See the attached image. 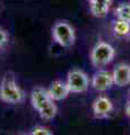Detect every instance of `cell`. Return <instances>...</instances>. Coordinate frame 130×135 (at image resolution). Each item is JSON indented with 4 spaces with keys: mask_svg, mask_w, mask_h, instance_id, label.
<instances>
[{
    "mask_svg": "<svg viewBox=\"0 0 130 135\" xmlns=\"http://www.w3.org/2000/svg\"><path fill=\"white\" fill-rule=\"evenodd\" d=\"M92 110L95 118L103 119L113 112V103L105 96H98L92 104Z\"/></svg>",
    "mask_w": 130,
    "mask_h": 135,
    "instance_id": "cell-6",
    "label": "cell"
},
{
    "mask_svg": "<svg viewBox=\"0 0 130 135\" xmlns=\"http://www.w3.org/2000/svg\"><path fill=\"white\" fill-rule=\"evenodd\" d=\"M92 15L97 18H104L112 5V0H87Z\"/></svg>",
    "mask_w": 130,
    "mask_h": 135,
    "instance_id": "cell-10",
    "label": "cell"
},
{
    "mask_svg": "<svg viewBox=\"0 0 130 135\" xmlns=\"http://www.w3.org/2000/svg\"><path fill=\"white\" fill-rule=\"evenodd\" d=\"M0 99L7 104H20L25 99V92L18 86L14 73H7L0 81Z\"/></svg>",
    "mask_w": 130,
    "mask_h": 135,
    "instance_id": "cell-1",
    "label": "cell"
},
{
    "mask_svg": "<svg viewBox=\"0 0 130 135\" xmlns=\"http://www.w3.org/2000/svg\"><path fill=\"white\" fill-rule=\"evenodd\" d=\"M37 112H39L41 118L49 120V119H52V118L56 117L57 113H58V107H57V105L54 104V101L51 100L45 104L43 107H41Z\"/></svg>",
    "mask_w": 130,
    "mask_h": 135,
    "instance_id": "cell-12",
    "label": "cell"
},
{
    "mask_svg": "<svg viewBox=\"0 0 130 135\" xmlns=\"http://www.w3.org/2000/svg\"><path fill=\"white\" fill-rule=\"evenodd\" d=\"M18 135H30V134H18Z\"/></svg>",
    "mask_w": 130,
    "mask_h": 135,
    "instance_id": "cell-18",
    "label": "cell"
},
{
    "mask_svg": "<svg viewBox=\"0 0 130 135\" xmlns=\"http://www.w3.org/2000/svg\"><path fill=\"white\" fill-rule=\"evenodd\" d=\"M67 84L70 92L73 94H82L88 90L89 88V78L83 70L73 69L67 74Z\"/></svg>",
    "mask_w": 130,
    "mask_h": 135,
    "instance_id": "cell-4",
    "label": "cell"
},
{
    "mask_svg": "<svg viewBox=\"0 0 130 135\" xmlns=\"http://www.w3.org/2000/svg\"><path fill=\"white\" fill-rule=\"evenodd\" d=\"M30 135H53V134L48 127H44L42 125H37L32 129Z\"/></svg>",
    "mask_w": 130,
    "mask_h": 135,
    "instance_id": "cell-14",
    "label": "cell"
},
{
    "mask_svg": "<svg viewBox=\"0 0 130 135\" xmlns=\"http://www.w3.org/2000/svg\"><path fill=\"white\" fill-rule=\"evenodd\" d=\"M129 95H130V89H129Z\"/></svg>",
    "mask_w": 130,
    "mask_h": 135,
    "instance_id": "cell-19",
    "label": "cell"
},
{
    "mask_svg": "<svg viewBox=\"0 0 130 135\" xmlns=\"http://www.w3.org/2000/svg\"><path fill=\"white\" fill-rule=\"evenodd\" d=\"M48 89H44L42 87H36L31 92V104L35 110H39L41 107H43L45 104L51 101Z\"/></svg>",
    "mask_w": 130,
    "mask_h": 135,
    "instance_id": "cell-9",
    "label": "cell"
},
{
    "mask_svg": "<svg viewBox=\"0 0 130 135\" xmlns=\"http://www.w3.org/2000/svg\"><path fill=\"white\" fill-rule=\"evenodd\" d=\"M112 31L115 36L118 37H127L130 35V23L125 20L116 19L113 22L112 25Z\"/></svg>",
    "mask_w": 130,
    "mask_h": 135,
    "instance_id": "cell-11",
    "label": "cell"
},
{
    "mask_svg": "<svg viewBox=\"0 0 130 135\" xmlns=\"http://www.w3.org/2000/svg\"><path fill=\"white\" fill-rule=\"evenodd\" d=\"M114 84L118 87H125L130 84V65L127 63H119L113 70Z\"/></svg>",
    "mask_w": 130,
    "mask_h": 135,
    "instance_id": "cell-8",
    "label": "cell"
},
{
    "mask_svg": "<svg viewBox=\"0 0 130 135\" xmlns=\"http://www.w3.org/2000/svg\"><path fill=\"white\" fill-rule=\"evenodd\" d=\"M9 42V35L3 28L0 27V51H2Z\"/></svg>",
    "mask_w": 130,
    "mask_h": 135,
    "instance_id": "cell-15",
    "label": "cell"
},
{
    "mask_svg": "<svg viewBox=\"0 0 130 135\" xmlns=\"http://www.w3.org/2000/svg\"><path fill=\"white\" fill-rule=\"evenodd\" d=\"M114 16L116 17V19L125 20L130 23V2L120 3L114 9Z\"/></svg>",
    "mask_w": 130,
    "mask_h": 135,
    "instance_id": "cell-13",
    "label": "cell"
},
{
    "mask_svg": "<svg viewBox=\"0 0 130 135\" xmlns=\"http://www.w3.org/2000/svg\"><path fill=\"white\" fill-rule=\"evenodd\" d=\"M2 10H3V3H2L1 1H0V14L2 12Z\"/></svg>",
    "mask_w": 130,
    "mask_h": 135,
    "instance_id": "cell-17",
    "label": "cell"
},
{
    "mask_svg": "<svg viewBox=\"0 0 130 135\" xmlns=\"http://www.w3.org/2000/svg\"><path fill=\"white\" fill-rule=\"evenodd\" d=\"M125 115L130 118V100L127 103V105H125Z\"/></svg>",
    "mask_w": 130,
    "mask_h": 135,
    "instance_id": "cell-16",
    "label": "cell"
},
{
    "mask_svg": "<svg viewBox=\"0 0 130 135\" xmlns=\"http://www.w3.org/2000/svg\"><path fill=\"white\" fill-rule=\"evenodd\" d=\"M91 84L96 91L104 92L111 89L112 86H114V79L113 73L107 70L100 69L93 74L91 80Z\"/></svg>",
    "mask_w": 130,
    "mask_h": 135,
    "instance_id": "cell-5",
    "label": "cell"
},
{
    "mask_svg": "<svg viewBox=\"0 0 130 135\" xmlns=\"http://www.w3.org/2000/svg\"><path fill=\"white\" fill-rule=\"evenodd\" d=\"M48 92L53 101L64 100L71 94L67 82L62 81V80H56V81H53L48 88Z\"/></svg>",
    "mask_w": 130,
    "mask_h": 135,
    "instance_id": "cell-7",
    "label": "cell"
},
{
    "mask_svg": "<svg viewBox=\"0 0 130 135\" xmlns=\"http://www.w3.org/2000/svg\"><path fill=\"white\" fill-rule=\"evenodd\" d=\"M114 56H115L114 47L104 41L97 42L94 45V47L92 49L89 54L91 62L95 68H102L110 64L113 61Z\"/></svg>",
    "mask_w": 130,
    "mask_h": 135,
    "instance_id": "cell-2",
    "label": "cell"
},
{
    "mask_svg": "<svg viewBox=\"0 0 130 135\" xmlns=\"http://www.w3.org/2000/svg\"><path fill=\"white\" fill-rule=\"evenodd\" d=\"M52 37L53 41L62 47H71L76 42L75 29L66 20H59L53 25Z\"/></svg>",
    "mask_w": 130,
    "mask_h": 135,
    "instance_id": "cell-3",
    "label": "cell"
}]
</instances>
